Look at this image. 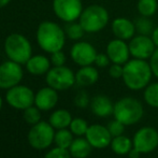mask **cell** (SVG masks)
Wrapping results in <instances>:
<instances>
[{"label": "cell", "mask_w": 158, "mask_h": 158, "mask_svg": "<svg viewBox=\"0 0 158 158\" xmlns=\"http://www.w3.org/2000/svg\"><path fill=\"white\" fill-rule=\"evenodd\" d=\"M44 158H71V154L67 148H61L56 146L48 153H46Z\"/></svg>", "instance_id": "cell-32"}, {"label": "cell", "mask_w": 158, "mask_h": 158, "mask_svg": "<svg viewBox=\"0 0 158 158\" xmlns=\"http://www.w3.org/2000/svg\"><path fill=\"white\" fill-rule=\"evenodd\" d=\"M106 128L109 129V131H110L111 135H112L113 138L122 135L124 133V131H125V125H124L122 122L117 121L116 118H115L114 121H111L110 123L108 124Z\"/></svg>", "instance_id": "cell-31"}, {"label": "cell", "mask_w": 158, "mask_h": 158, "mask_svg": "<svg viewBox=\"0 0 158 158\" xmlns=\"http://www.w3.org/2000/svg\"><path fill=\"white\" fill-rule=\"evenodd\" d=\"M151 38H152L153 42L156 45V48H158V27H155V29L153 30L152 35H151Z\"/></svg>", "instance_id": "cell-38"}, {"label": "cell", "mask_w": 158, "mask_h": 158, "mask_svg": "<svg viewBox=\"0 0 158 158\" xmlns=\"http://www.w3.org/2000/svg\"><path fill=\"white\" fill-rule=\"evenodd\" d=\"M66 33L59 25L53 22H43L39 25L37 40L40 48L45 52L54 53L61 51L64 44Z\"/></svg>", "instance_id": "cell-2"}, {"label": "cell", "mask_w": 158, "mask_h": 158, "mask_svg": "<svg viewBox=\"0 0 158 158\" xmlns=\"http://www.w3.org/2000/svg\"><path fill=\"white\" fill-rule=\"evenodd\" d=\"M51 61L55 67L64 66L66 63V56L61 51H57V52L52 53V57H51Z\"/></svg>", "instance_id": "cell-35"}, {"label": "cell", "mask_w": 158, "mask_h": 158, "mask_svg": "<svg viewBox=\"0 0 158 158\" xmlns=\"http://www.w3.org/2000/svg\"><path fill=\"white\" fill-rule=\"evenodd\" d=\"M110 145L113 152L117 155H128V153L133 148L131 140L124 135L113 138Z\"/></svg>", "instance_id": "cell-22"}, {"label": "cell", "mask_w": 158, "mask_h": 158, "mask_svg": "<svg viewBox=\"0 0 158 158\" xmlns=\"http://www.w3.org/2000/svg\"><path fill=\"white\" fill-rule=\"evenodd\" d=\"M114 117L125 126L138 123L143 116V106L141 102L132 97L119 99L114 104Z\"/></svg>", "instance_id": "cell-3"}, {"label": "cell", "mask_w": 158, "mask_h": 158, "mask_svg": "<svg viewBox=\"0 0 158 158\" xmlns=\"http://www.w3.org/2000/svg\"><path fill=\"white\" fill-rule=\"evenodd\" d=\"M73 133L71 132V130H67L64 129H58L56 133H55V138L54 141L56 143V145L58 148H67L68 150L70 148L71 143L73 142Z\"/></svg>", "instance_id": "cell-26"}, {"label": "cell", "mask_w": 158, "mask_h": 158, "mask_svg": "<svg viewBox=\"0 0 158 158\" xmlns=\"http://www.w3.org/2000/svg\"><path fill=\"white\" fill-rule=\"evenodd\" d=\"M54 127L46 122H39L33 125L28 133V142L37 150L48 148L54 141Z\"/></svg>", "instance_id": "cell-6"}, {"label": "cell", "mask_w": 158, "mask_h": 158, "mask_svg": "<svg viewBox=\"0 0 158 158\" xmlns=\"http://www.w3.org/2000/svg\"><path fill=\"white\" fill-rule=\"evenodd\" d=\"M46 83L50 87L56 90H64L73 86L75 83V75L68 67H54L48 71Z\"/></svg>", "instance_id": "cell-7"}, {"label": "cell", "mask_w": 158, "mask_h": 158, "mask_svg": "<svg viewBox=\"0 0 158 158\" xmlns=\"http://www.w3.org/2000/svg\"><path fill=\"white\" fill-rule=\"evenodd\" d=\"M106 55L110 58L111 63L125 64L129 60V56H130L129 45L124 40L117 39V38L111 40L106 45Z\"/></svg>", "instance_id": "cell-15"}, {"label": "cell", "mask_w": 158, "mask_h": 158, "mask_svg": "<svg viewBox=\"0 0 158 158\" xmlns=\"http://www.w3.org/2000/svg\"><path fill=\"white\" fill-rule=\"evenodd\" d=\"M85 137L90 143V145L95 148H106L110 145L113 139L109 129L102 125H98V124L88 127Z\"/></svg>", "instance_id": "cell-14"}, {"label": "cell", "mask_w": 158, "mask_h": 158, "mask_svg": "<svg viewBox=\"0 0 158 158\" xmlns=\"http://www.w3.org/2000/svg\"><path fill=\"white\" fill-rule=\"evenodd\" d=\"M133 148L141 154H148L158 146V132L152 127H143L135 132L132 140Z\"/></svg>", "instance_id": "cell-9"}, {"label": "cell", "mask_w": 158, "mask_h": 158, "mask_svg": "<svg viewBox=\"0 0 158 158\" xmlns=\"http://www.w3.org/2000/svg\"><path fill=\"white\" fill-rule=\"evenodd\" d=\"M4 50L11 60L17 64H26L31 57V45L24 35L12 33L6 40Z\"/></svg>", "instance_id": "cell-5"}, {"label": "cell", "mask_w": 158, "mask_h": 158, "mask_svg": "<svg viewBox=\"0 0 158 158\" xmlns=\"http://www.w3.org/2000/svg\"><path fill=\"white\" fill-rule=\"evenodd\" d=\"M90 108L95 115L99 117L109 116L114 111V106L109 97L104 95H98L93 98Z\"/></svg>", "instance_id": "cell-18"}, {"label": "cell", "mask_w": 158, "mask_h": 158, "mask_svg": "<svg viewBox=\"0 0 158 158\" xmlns=\"http://www.w3.org/2000/svg\"><path fill=\"white\" fill-rule=\"evenodd\" d=\"M144 100L148 106L158 108V83L150 84L144 90Z\"/></svg>", "instance_id": "cell-27"}, {"label": "cell", "mask_w": 158, "mask_h": 158, "mask_svg": "<svg viewBox=\"0 0 158 158\" xmlns=\"http://www.w3.org/2000/svg\"><path fill=\"white\" fill-rule=\"evenodd\" d=\"M41 118V113H40V109L35 108V106H29V108L24 110V119L26 123L30 124V125H35L40 122Z\"/></svg>", "instance_id": "cell-30"}, {"label": "cell", "mask_w": 158, "mask_h": 158, "mask_svg": "<svg viewBox=\"0 0 158 158\" xmlns=\"http://www.w3.org/2000/svg\"><path fill=\"white\" fill-rule=\"evenodd\" d=\"M140 155H141V153L139 152V151H137L135 148H131V151L128 153V156L129 158H139Z\"/></svg>", "instance_id": "cell-39"}, {"label": "cell", "mask_w": 158, "mask_h": 158, "mask_svg": "<svg viewBox=\"0 0 158 158\" xmlns=\"http://www.w3.org/2000/svg\"><path fill=\"white\" fill-rule=\"evenodd\" d=\"M70 130L71 132L73 133V135H79V137H81V135H86V132H87V129H88V126L87 123H86V121H84V119L82 118H74L72 119V122H71L70 124Z\"/></svg>", "instance_id": "cell-29"}, {"label": "cell", "mask_w": 158, "mask_h": 158, "mask_svg": "<svg viewBox=\"0 0 158 158\" xmlns=\"http://www.w3.org/2000/svg\"><path fill=\"white\" fill-rule=\"evenodd\" d=\"M58 95L56 89L52 87H44L40 89L35 96V103L41 111H48L57 104Z\"/></svg>", "instance_id": "cell-16"}, {"label": "cell", "mask_w": 158, "mask_h": 158, "mask_svg": "<svg viewBox=\"0 0 158 158\" xmlns=\"http://www.w3.org/2000/svg\"><path fill=\"white\" fill-rule=\"evenodd\" d=\"M135 32H138V35H152L153 30L155 29L153 22L150 19V17H146V16L138 17L135 22Z\"/></svg>", "instance_id": "cell-24"}, {"label": "cell", "mask_w": 158, "mask_h": 158, "mask_svg": "<svg viewBox=\"0 0 158 158\" xmlns=\"http://www.w3.org/2000/svg\"><path fill=\"white\" fill-rule=\"evenodd\" d=\"M23 77V70L15 61H6L0 66V88L10 89L16 86Z\"/></svg>", "instance_id": "cell-12"}, {"label": "cell", "mask_w": 158, "mask_h": 158, "mask_svg": "<svg viewBox=\"0 0 158 158\" xmlns=\"http://www.w3.org/2000/svg\"><path fill=\"white\" fill-rule=\"evenodd\" d=\"M11 0H0V8H2V6H6V4L10 2Z\"/></svg>", "instance_id": "cell-40"}, {"label": "cell", "mask_w": 158, "mask_h": 158, "mask_svg": "<svg viewBox=\"0 0 158 158\" xmlns=\"http://www.w3.org/2000/svg\"><path fill=\"white\" fill-rule=\"evenodd\" d=\"M112 32L117 39L130 40L135 37V23L127 17H117L112 23Z\"/></svg>", "instance_id": "cell-17"}, {"label": "cell", "mask_w": 158, "mask_h": 158, "mask_svg": "<svg viewBox=\"0 0 158 158\" xmlns=\"http://www.w3.org/2000/svg\"><path fill=\"white\" fill-rule=\"evenodd\" d=\"M128 45L130 55L133 58L144 59V60L151 58L153 53L156 50V45L150 35H135L132 39H130Z\"/></svg>", "instance_id": "cell-11"}, {"label": "cell", "mask_w": 158, "mask_h": 158, "mask_svg": "<svg viewBox=\"0 0 158 158\" xmlns=\"http://www.w3.org/2000/svg\"><path fill=\"white\" fill-rule=\"evenodd\" d=\"M150 66L152 69L153 74L156 77H158V48H156L155 52L153 53V55L150 58Z\"/></svg>", "instance_id": "cell-37"}, {"label": "cell", "mask_w": 158, "mask_h": 158, "mask_svg": "<svg viewBox=\"0 0 158 158\" xmlns=\"http://www.w3.org/2000/svg\"><path fill=\"white\" fill-rule=\"evenodd\" d=\"M158 3L157 0H139L137 4L138 12L141 16L151 17L157 11Z\"/></svg>", "instance_id": "cell-25"}, {"label": "cell", "mask_w": 158, "mask_h": 158, "mask_svg": "<svg viewBox=\"0 0 158 158\" xmlns=\"http://www.w3.org/2000/svg\"><path fill=\"white\" fill-rule=\"evenodd\" d=\"M72 116L67 110H57L52 113L50 117V124L56 129H64L70 126Z\"/></svg>", "instance_id": "cell-23"}, {"label": "cell", "mask_w": 158, "mask_h": 158, "mask_svg": "<svg viewBox=\"0 0 158 158\" xmlns=\"http://www.w3.org/2000/svg\"><path fill=\"white\" fill-rule=\"evenodd\" d=\"M1 106H2V99H1V97H0V110H1Z\"/></svg>", "instance_id": "cell-41"}, {"label": "cell", "mask_w": 158, "mask_h": 158, "mask_svg": "<svg viewBox=\"0 0 158 158\" xmlns=\"http://www.w3.org/2000/svg\"><path fill=\"white\" fill-rule=\"evenodd\" d=\"M110 63H111V60L108 55H106V54L100 53V54H97V56H96L95 64H97V67H99V68H104V67L109 66Z\"/></svg>", "instance_id": "cell-36"}, {"label": "cell", "mask_w": 158, "mask_h": 158, "mask_svg": "<svg viewBox=\"0 0 158 158\" xmlns=\"http://www.w3.org/2000/svg\"><path fill=\"white\" fill-rule=\"evenodd\" d=\"M74 103H75V106H79V108H81V109L86 108V106H88V103H89V97H88L87 93L84 92V90L80 92L79 94L75 96Z\"/></svg>", "instance_id": "cell-33"}, {"label": "cell", "mask_w": 158, "mask_h": 158, "mask_svg": "<svg viewBox=\"0 0 158 158\" xmlns=\"http://www.w3.org/2000/svg\"><path fill=\"white\" fill-rule=\"evenodd\" d=\"M53 9L55 14L67 23L80 19L83 11L81 0H54Z\"/></svg>", "instance_id": "cell-10"}, {"label": "cell", "mask_w": 158, "mask_h": 158, "mask_svg": "<svg viewBox=\"0 0 158 158\" xmlns=\"http://www.w3.org/2000/svg\"><path fill=\"white\" fill-rule=\"evenodd\" d=\"M92 148L93 146L90 145L87 139L77 138V139L73 140V142L71 143L69 152H70L71 156L74 158H86L92 152Z\"/></svg>", "instance_id": "cell-21"}, {"label": "cell", "mask_w": 158, "mask_h": 158, "mask_svg": "<svg viewBox=\"0 0 158 158\" xmlns=\"http://www.w3.org/2000/svg\"><path fill=\"white\" fill-rule=\"evenodd\" d=\"M6 102L17 110H25L35 103L33 92L27 86L16 85L10 88L6 93Z\"/></svg>", "instance_id": "cell-8"}, {"label": "cell", "mask_w": 158, "mask_h": 158, "mask_svg": "<svg viewBox=\"0 0 158 158\" xmlns=\"http://www.w3.org/2000/svg\"><path fill=\"white\" fill-rule=\"evenodd\" d=\"M124 73V64H113L109 69V74L113 79H121L123 77Z\"/></svg>", "instance_id": "cell-34"}, {"label": "cell", "mask_w": 158, "mask_h": 158, "mask_svg": "<svg viewBox=\"0 0 158 158\" xmlns=\"http://www.w3.org/2000/svg\"><path fill=\"white\" fill-rule=\"evenodd\" d=\"M150 63L144 59L133 58L124 64L123 81L131 90H140L146 87L152 79Z\"/></svg>", "instance_id": "cell-1"}, {"label": "cell", "mask_w": 158, "mask_h": 158, "mask_svg": "<svg viewBox=\"0 0 158 158\" xmlns=\"http://www.w3.org/2000/svg\"><path fill=\"white\" fill-rule=\"evenodd\" d=\"M97 51L87 42H77L71 48V57L75 64L80 66H90L95 63Z\"/></svg>", "instance_id": "cell-13"}, {"label": "cell", "mask_w": 158, "mask_h": 158, "mask_svg": "<svg viewBox=\"0 0 158 158\" xmlns=\"http://www.w3.org/2000/svg\"><path fill=\"white\" fill-rule=\"evenodd\" d=\"M26 67L31 74L41 75L48 73V71L50 70V60L45 56L37 55V56L30 57L29 60L26 63Z\"/></svg>", "instance_id": "cell-20"}, {"label": "cell", "mask_w": 158, "mask_h": 158, "mask_svg": "<svg viewBox=\"0 0 158 158\" xmlns=\"http://www.w3.org/2000/svg\"><path fill=\"white\" fill-rule=\"evenodd\" d=\"M99 79L97 69L92 66H84L75 74V82L80 86H89L95 84Z\"/></svg>", "instance_id": "cell-19"}, {"label": "cell", "mask_w": 158, "mask_h": 158, "mask_svg": "<svg viewBox=\"0 0 158 158\" xmlns=\"http://www.w3.org/2000/svg\"><path fill=\"white\" fill-rule=\"evenodd\" d=\"M109 19L110 17L106 8L94 4L82 11L80 24L84 28L85 32H98L108 25Z\"/></svg>", "instance_id": "cell-4"}, {"label": "cell", "mask_w": 158, "mask_h": 158, "mask_svg": "<svg viewBox=\"0 0 158 158\" xmlns=\"http://www.w3.org/2000/svg\"><path fill=\"white\" fill-rule=\"evenodd\" d=\"M84 28L80 23H75V22H69L66 26H64V33L68 35L70 39L72 40H79L84 35Z\"/></svg>", "instance_id": "cell-28"}]
</instances>
